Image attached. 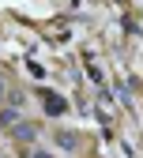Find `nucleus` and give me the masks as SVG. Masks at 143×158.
I'll list each match as a JSON object with an SVG mask.
<instances>
[{
    "mask_svg": "<svg viewBox=\"0 0 143 158\" xmlns=\"http://www.w3.org/2000/svg\"><path fill=\"white\" fill-rule=\"evenodd\" d=\"M8 132H11L15 143H34V139H38V124H30V121H19V124L8 128Z\"/></svg>",
    "mask_w": 143,
    "mask_h": 158,
    "instance_id": "obj_1",
    "label": "nucleus"
},
{
    "mask_svg": "<svg viewBox=\"0 0 143 158\" xmlns=\"http://www.w3.org/2000/svg\"><path fill=\"white\" fill-rule=\"evenodd\" d=\"M38 94H42V102H45V113H49V117H64L68 102H64L60 94H53V90H38Z\"/></svg>",
    "mask_w": 143,
    "mask_h": 158,
    "instance_id": "obj_2",
    "label": "nucleus"
},
{
    "mask_svg": "<svg viewBox=\"0 0 143 158\" xmlns=\"http://www.w3.org/2000/svg\"><path fill=\"white\" fill-rule=\"evenodd\" d=\"M19 121H23V113H19L15 106H8V109H0V128H15Z\"/></svg>",
    "mask_w": 143,
    "mask_h": 158,
    "instance_id": "obj_3",
    "label": "nucleus"
},
{
    "mask_svg": "<svg viewBox=\"0 0 143 158\" xmlns=\"http://www.w3.org/2000/svg\"><path fill=\"white\" fill-rule=\"evenodd\" d=\"M53 139H57V147H60V151H75V147H79L75 132H53Z\"/></svg>",
    "mask_w": 143,
    "mask_h": 158,
    "instance_id": "obj_4",
    "label": "nucleus"
},
{
    "mask_svg": "<svg viewBox=\"0 0 143 158\" xmlns=\"http://www.w3.org/2000/svg\"><path fill=\"white\" fill-rule=\"evenodd\" d=\"M27 158H57V154H49V151H42V147H38V151H30Z\"/></svg>",
    "mask_w": 143,
    "mask_h": 158,
    "instance_id": "obj_5",
    "label": "nucleus"
},
{
    "mask_svg": "<svg viewBox=\"0 0 143 158\" xmlns=\"http://www.w3.org/2000/svg\"><path fill=\"white\" fill-rule=\"evenodd\" d=\"M0 102H4V75H0Z\"/></svg>",
    "mask_w": 143,
    "mask_h": 158,
    "instance_id": "obj_6",
    "label": "nucleus"
},
{
    "mask_svg": "<svg viewBox=\"0 0 143 158\" xmlns=\"http://www.w3.org/2000/svg\"><path fill=\"white\" fill-rule=\"evenodd\" d=\"M0 158H4V154H0Z\"/></svg>",
    "mask_w": 143,
    "mask_h": 158,
    "instance_id": "obj_7",
    "label": "nucleus"
}]
</instances>
